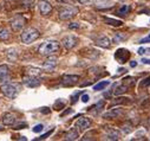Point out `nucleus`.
Wrapping results in <instances>:
<instances>
[{
	"mask_svg": "<svg viewBox=\"0 0 150 141\" xmlns=\"http://www.w3.org/2000/svg\"><path fill=\"white\" fill-rule=\"evenodd\" d=\"M59 50H60L59 42H57V41H46L39 46L38 52L42 56H51V55H54V53L59 52Z\"/></svg>",
	"mask_w": 150,
	"mask_h": 141,
	"instance_id": "1",
	"label": "nucleus"
},
{
	"mask_svg": "<svg viewBox=\"0 0 150 141\" xmlns=\"http://www.w3.org/2000/svg\"><path fill=\"white\" fill-rule=\"evenodd\" d=\"M78 13V9L72 6L71 4L70 5H65L63 7H60L58 10V16L62 20H69L71 18H73L74 16H76Z\"/></svg>",
	"mask_w": 150,
	"mask_h": 141,
	"instance_id": "2",
	"label": "nucleus"
},
{
	"mask_svg": "<svg viewBox=\"0 0 150 141\" xmlns=\"http://www.w3.org/2000/svg\"><path fill=\"white\" fill-rule=\"evenodd\" d=\"M1 91L3 94L8 97V98H16L20 91V84H17V83H5L3 87H1Z\"/></svg>",
	"mask_w": 150,
	"mask_h": 141,
	"instance_id": "3",
	"label": "nucleus"
},
{
	"mask_svg": "<svg viewBox=\"0 0 150 141\" xmlns=\"http://www.w3.org/2000/svg\"><path fill=\"white\" fill-rule=\"evenodd\" d=\"M38 37H39V31L37 30V28H34V27H28V28H26L25 31H23L21 36H20L21 42L25 43V44H31V43H33Z\"/></svg>",
	"mask_w": 150,
	"mask_h": 141,
	"instance_id": "4",
	"label": "nucleus"
},
{
	"mask_svg": "<svg viewBox=\"0 0 150 141\" xmlns=\"http://www.w3.org/2000/svg\"><path fill=\"white\" fill-rule=\"evenodd\" d=\"M60 43H62V45H63L66 50H71V49H73L74 46L77 45L78 38L74 37V36H72V34H70V36H65V37L62 39Z\"/></svg>",
	"mask_w": 150,
	"mask_h": 141,
	"instance_id": "5",
	"label": "nucleus"
},
{
	"mask_svg": "<svg viewBox=\"0 0 150 141\" xmlns=\"http://www.w3.org/2000/svg\"><path fill=\"white\" fill-rule=\"evenodd\" d=\"M25 25H26V19L21 16H16L11 20V27L13 31H20Z\"/></svg>",
	"mask_w": 150,
	"mask_h": 141,
	"instance_id": "6",
	"label": "nucleus"
},
{
	"mask_svg": "<svg viewBox=\"0 0 150 141\" xmlns=\"http://www.w3.org/2000/svg\"><path fill=\"white\" fill-rule=\"evenodd\" d=\"M11 77L10 66L7 64L0 65V83H7Z\"/></svg>",
	"mask_w": 150,
	"mask_h": 141,
	"instance_id": "7",
	"label": "nucleus"
},
{
	"mask_svg": "<svg viewBox=\"0 0 150 141\" xmlns=\"http://www.w3.org/2000/svg\"><path fill=\"white\" fill-rule=\"evenodd\" d=\"M38 11L43 16H47L52 11V5L47 1V0H39L38 1Z\"/></svg>",
	"mask_w": 150,
	"mask_h": 141,
	"instance_id": "8",
	"label": "nucleus"
},
{
	"mask_svg": "<svg viewBox=\"0 0 150 141\" xmlns=\"http://www.w3.org/2000/svg\"><path fill=\"white\" fill-rule=\"evenodd\" d=\"M57 64H58L57 57H49L44 62V64H43V70H44V71H47V73H51V71H53V70H54Z\"/></svg>",
	"mask_w": 150,
	"mask_h": 141,
	"instance_id": "9",
	"label": "nucleus"
},
{
	"mask_svg": "<svg viewBox=\"0 0 150 141\" xmlns=\"http://www.w3.org/2000/svg\"><path fill=\"white\" fill-rule=\"evenodd\" d=\"M79 81V76L77 75H64L62 78V84L65 87H72L77 84Z\"/></svg>",
	"mask_w": 150,
	"mask_h": 141,
	"instance_id": "10",
	"label": "nucleus"
},
{
	"mask_svg": "<svg viewBox=\"0 0 150 141\" xmlns=\"http://www.w3.org/2000/svg\"><path fill=\"white\" fill-rule=\"evenodd\" d=\"M129 57H130V52H129L127 49H118V50L116 51V53H115L116 61H117L118 63H121V64L125 63V62L129 59Z\"/></svg>",
	"mask_w": 150,
	"mask_h": 141,
	"instance_id": "11",
	"label": "nucleus"
},
{
	"mask_svg": "<svg viewBox=\"0 0 150 141\" xmlns=\"http://www.w3.org/2000/svg\"><path fill=\"white\" fill-rule=\"evenodd\" d=\"M40 83H42V80L38 76H27L24 78V84L27 85L28 88H35L40 85Z\"/></svg>",
	"mask_w": 150,
	"mask_h": 141,
	"instance_id": "12",
	"label": "nucleus"
},
{
	"mask_svg": "<svg viewBox=\"0 0 150 141\" xmlns=\"http://www.w3.org/2000/svg\"><path fill=\"white\" fill-rule=\"evenodd\" d=\"M91 120L89 119V118H85V116H82L81 119H78L77 121H76V127L77 128H79L81 130H85V129H88L90 126H91Z\"/></svg>",
	"mask_w": 150,
	"mask_h": 141,
	"instance_id": "13",
	"label": "nucleus"
},
{
	"mask_svg": "<svg viewBox=\"0 0 150 141\" xmlns=\"http://www.w3.org/2000/svg\"><path fill=\"white\" fill-rule=\"evenodd\" d=\"M123 114V109L122 108H115V109H111L109 110L108 113H105L103 115L104 119H115V118H118Z\"/></svg>",
	"mask_w": 150,
	"mask_h": 141,
	"instance_id": "14",
	"label": "nucleus"
},
{
	"mask_svg": "<svg viewBox=\"0 0 150 141\" xmlns=\"http://www.w3.org/2000/svg\"><path fill=\"white\" fill-rule=\"evenodd\" d=\"M3 123L5 126H13L16 123V116L12 113H5L3 115Z\"/></svg>",
	"mask_w": 150,
	"mask_h": 141,
	"instance_id": "15",
	"label": "nucleus"
},
{
	"mask_svg": "<svg viewBox=\"0 0 150 141\" xmlns=\"http://www.w3.org/2000/svg\"><path fill=\"white\" fill-rule=\"evenodd\" d=\"M110 44H111V42H110V39H109L106 36H102V37H99V38L96 41V45H97V46H100V48H104V49L109 48Z\"/></svg>",
	"mask_w": 150,
	"mask_h": 141,
	"instance_id": "16",
	"label": "nucleus"
},
{
	"mask_svg": "<svg viewBox=\"0 0 150 141\" xmlns=\"http://www.w3.org/2000/svg\"><path fill=\"white\" fill-rule=\"evenodd\" d=\"M78 137H79V133H78V129L77 128H71L66 133V135H65V140H70V141L77 140Z\"/></svg>",
	"mask_w": 150,
	"mask_h": 141,
	"instance_id": "17",
	"label": "nucleus"
},
{
	"mask_svg": "<svg viewBox=\"0 0 150 141\" xmlns=\"http://www.w3.org/2000/svg\"><path fill=\"white\" fill-rule=\"evenodd\" d=\"M106 140H118L120 139V133L116 129H109L105 136Z\"/></svg>",
	"mask_w": 150,
	"mask_h": 141,
	"instance_id": "18",
	"label": "nucleus"
},
{
	"mask_svg": "<svg viewBox=\"0 0 150 141\" xmlns=\"http://www.w3.org/2000/svg\"><path fill=\"white\" fill-rule=\"evenodd\" d=\"M26 70H27V71H26L27 76H38V75H40V73H42V70H40L39 68H34V66L27 68Z\"/></svg>",
	"mask_w": 150,
	"mask_h": 141,
	"instance_id": "19",
	"label": "nucleus"
},
{
	"mask_svg": "<svg viewBox=\"0 0 150 141\" xmlns=\"http://www.w3.org/2000/svg\"><path fill=\"white\" fill-rule=\"evenodd\" d=\"M104 21L108 24V25H111V26H121L123 23L121 20H117V19H112V18H104Z\"/></svg>",
	"mask_w": 150,
	"mask_h": 141,
	"instance_id": "20",
	"label": "nucleus"
},
{
	"mask_svg": "<svg viewBox=\"0 0 150 141\" xmlns=\"http://www.w3.org/2000/svg\"><path fill=\"white\" fill-rule=\"evenodd\" d=\"M6 56H7V59L8 61L14 62L17 59V51H16V49H8L6 51Z\"/></svg>",
	"mask_w": 150,
	"mask_h": 141,
	"instance_id": "21",
	"label": "nucleus"
},
{
	"mask_svg": "<svg viewBox=\"0 0 150 141\" xmlns=\"http://www.w3.org/2000/svg\"><path fill=\"white\" fill-rule=\"evenodd\" d=\"M127 90H128V85L123 83V84L116 87V89L114 90V94H115V95H122V94H124Z\"/></svg>",
	"mask_w": 150,
	"mask_h": 141,
	"instance_id": "22",
	"label": "nucleus"
},
{
	"mask_svg": "<svg viewBox=\"0 0 150 141\" xmlns=\"http://www.w3.org/2000/svg\"><path fill=\"white\" fill-rule=\"evenodd\" d=\"M128 38V36L125 33H121V32H118V33H116L115 34V37H114V42L115 43H120V42H123V41H125Z\"/></svg>",
	"mask_w": 150,
	"mask_h": 141,
	"instance_id": "23",
	"label": "nucleus"
},
{
	"mask_svg": "<svg viewBox=\"0 0 150 141\" xmlns=\"http://www.w3.org/2000/svg\"><path fill=\"white\" fill-rule=\"evenodd\" d=\"M10 31L7 28H3L0 30V41H7L10 38Z\"/></svg>",
	"mask_w": 150,
	"mask_h": 141,
	"instance_id": "24",
	"label": "nucleus"
},
{
	"mask_svg": "<svg viewBox=\"0 0 150 141\" xmlns=\"http://www.w3.org/2000/svg\"><path fill=\"white\" fill-rule=\"evenodd\" d=\"M109 84H110V82H109V81H102V82L97 83V84L93 87V90H103V89H104V88H106Z\"/></svg>",
	"mask_w": 150,
	"mask_h": 141,
	"instance_id": "25",
	"label": "nucleus"
},
{
	"mask_svg": "<svg viewBox=\"0 0 150 141\" xmlns=\"http://www.w3.org/2000/svg\"><path fill=\"white\" fill-rule=\"evenodd\" d=\"M130 6L129 5H123L120 10H118V14H121V16H125V14H128L129 12H130Z\"/></svg>",
	"mask_w": 150,
	"mask_h": 141,
	"instance_id": "26",
	"label": "nucleus"
},
{
	"mask_svg": "<svg viewBox=\"0 0 150 141\" xmlns=\"http://www.w3.org/2000/svg\"><path fill=\"white\" fill-rule=\"evenodd\" d=\"M121 129H122V132H123L124 134H129V133L132 130V126H131L129 122H127V123H124V125L121 127Z\"/></svg>",
	"mask_w": 150,
	"mask_h": 141,
	"instance_id": "27",
	"label": "nucleus"
},
{
	"mask_svg": "<svg viewBox=\"0 0 150 141\" xmlns=\"http://www.w3.org/2000/svg\"><path fill=\"white\" fill-rule=\"evenodd\" d=\"M138 55H150V49H146V48H139L138 49Z\"/></svg>",
	"mask_w": 150,
	"mask_h": 141,
	"instance_id": "28",
	"label": "nucleus"
},
{
	"mask_svg": "<svg viewBox=\"0 0 150 141\" xmlns=\"http://www.w3.org/2000/svg\"><path fill=\"white\" fill-rule=\"evenodd\" d=\"M53 130H54V129H51V130H49L47 133H45V134H43V135H40L39 137H37L35 140H44V139H46L47 136H50V135H51V134L53 133Z\"/></svg>",
	"mask_w": 150,
	"mask_h": 141,
	"instance_id": "29",
	"label": "nucleus"
},
{
	"mask_svg": "<svg viewBox=\"0 0 150 141\" xmlns=\"http://www.w3.org/2000/svg\"><path fill=\"white\" fill-rule=\"evenodd\" d=\"M43 128H44V126H43V125H37V126H34V127L32 128V130H33L34 133H39V132H42V130H43Z\"/></svg>",
	"mask_w": 150,
	"mask_h": 141,
	"instance_id": "30",
	"label": "nucleus"
},
{
	"mask_svg": "<svg viewBox=\"0 0 150 141\" xmlns=\"http://www.w3.org/2000/svg\"><path fill=\"white\" fill-rule=\"evenodd\" d=\"M33 3H34V0H21V4H23L24 6H27V7L32 6Z\"/></svg>",
	"mask_w": 150,
	"mask_h": 141,
	"instance_id": "31",
	"label": "nucleus"
},
{
	"mask_svg": "<svg viewBox=\"0 0 150 141\" xmlns=\"http://www.w3.org/2000/svg\"><path fill=\"white\" fill-rule=\"evenodd\" d=\"M56 1L62 4V5H69V4L72 5V0H56Z\"/></svg>",
	"mask_w": 150,
	"mask_h": 141,
	"instance_id": "32",
	"label": "nucleus"
},
{
	"mask_svg": "<svg viewBox=\"0 0 150 141\" xmlns=\"http://www.w3.org/2000/svg\"><path fill=\"white\" fill-rule=\"evenodd\" d=\"M78 27H79V24L78 23H71L69 25V28L70 30H74V28H78Z\"/></svg>",
	"mask_w": 150,
	"mask_h": 141,
	"instance_id": "33",
	"label": "nucleus"
},
{
	"mask_svg": "<svg viewBox=\"0 0 150 141\" xmlns=\"http://www.w3.org/2000/svg\"><path fill=\"white\" fill-rule=\"evenodd\" d=\"M124 83L134 84V83H135V78H134V77H127V78H124Z\"/></svg>",
	"mask_w": 150,
	"mask_h": 141,
	"instance_id": "34",
	"label": "nucleus"
},
{
	"mask_svg": "<svg viewBox=\"0 0 150 141\" xmlns=\"http://www.w3.org/2000/svg\"><path fill=\"white\" fill-rule=\"evenodd\" d=\"M149 84H150V77L145 78V80H144V81L141 83V85H142V87H146V85H149Z\"/></svg>",
	"mask_w": 150,
	"mask_h": 141,
	"instance_id": "35",
	"label": "nucleus"
},
{
	"mask_svg": "<svg viewBox=\"0 0 150 141\" xmlns=\"http://www.w3.org/2000/svg\"><path fill=\"white\" fill-rule=\"evenodd\" d=\"M139 43H141V44H144V43H150V34H149L148 37H145V38L141 39V41H139Z\"/></svg>",
	"mask_w": 150,
	"mask_h": 141,
	"instance_id": "36",
	"label": "nucleus"
},
{
	"mask_svg": "<svg viewBox=\"0 0 150 141\" xmlns=\"http://www.w3.org/2000/svg\"><path fill=\"white\" fill-rule=\"evenodd\" d=\"M79 94H81V93H76L74 95H72V97H71V100H72V103H74V102L77 101V98H78V95H79Z\"/></svg>",
	"mask_w": 150,
	"mask_h": 141,
	"instance_id": "37",
	"label": "nucleus"
},
{
	"mask_svg": "<svg viewBox=\"0 0 150 141\" xmlns=\"http://www.w3.org/2000/svg\"><path fill=\"white\" fill-rule=\"evenodd\" d=\"M90 100V97H89V95H86V94H84L83 96H82V101L84 102V103H86L88 101Z\"/></svg>",
	"mask_w": 150,
	"mask_h": 141,
	"instance_id": "38",
	"label": "nucleus"
},
{
	"mask_svg": "<svg viewBox=\"0 0 150 141\" xmlns=\"http://www.w3.org/2000/svg\"><path fill=\"white\" fill-rule=\"evenodd\" d=\"M25 127H27V125H26V123H23V125L16 126V127H14V129H23V128H25Z\"/></svg>",
	"mask_w": 150,
	"mask_h": 141,
	"instance_id": "39",
	"label": "nucleus"
},
{
	"mask_svg": "<svg viewBox=\"0 0 150 141\" xmlns=\"http://www.w3.org/2000/svg\"><path fill=\"white\" fill-rule=\"evenodd\" d=\"M77 1H78L79 4H82V5H84V4H88L90 0H77Z\"/></svg>",
	"mask_w": 150,
	"mask_h": 141,
	"instance_id": "40",
	"label": "nucleus"
},
{
	"mask_svg": "<svg viewBox=\"0 0 150 141\" xmlns=\"http://www.w3.org/2000/svg\"><path fill=\"white\" fill-rule=\"evenodd\" d=\"M142 63H143V64H150V59H148V58H143V59H142Z\"/></svg>",
	"mask_w": 150,
	"mask_h": 141,
	"instance_id": "41",
	"label": "nucleus"
},
{
	"mask_svg": "<svg viewBox=\"0 0 150 141\" xmlns=\"http://www.w3.org/2000/svg\"><path fill=\"white\" fill-rule=\"evenodd\" d=\"M136 65H137V63H136L135 61H131V62H130V66H131V68H135Z\"/></svg>",
	"mask_w": 150,
	"mask_h": 141,
	"instance_id": "42",
	"label": "nucleus"
},
{
	"mask_svg": "<svg viewBox=\"0 0 150 141\" xmlns=\"http://www.w3.org/2000/svg\"><path fill=\"white\" fill-rule=\"evenodd\" d=\"M3 129H4V128H3V127H1V126H0V130H3Z\"/></svg>",
	"mask_w": 150,
	"mask_h": 141,
	"instance_id": "43",
	"label": "nucleus"
},
{
	"mask_svg": "<svg viewBox=\"0 0 150 141\" xmlns=\"http://www.w3.org/2000/svg\"><path fill=\"white\" fill-rule=\"evenodd\" d=\"M120 1H125V0H120Z\"/></svg>",
	"mask_w": 150,
	"mask_h": 141,
	"instance_id": "44",
	"label": "nucleus"
}]
</instances>
